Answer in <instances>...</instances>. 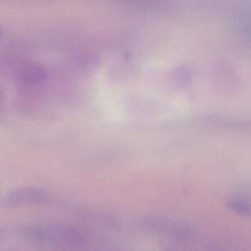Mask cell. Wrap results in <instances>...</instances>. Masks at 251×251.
<instances>
[{
	"label": "cell",
	"mask_w": 251,
	"mask_h": 251,
	"mask_svg": "<svg viewBox=\"0 0 251 251\" xmlns=\"http://www.w3.org/2000/svg\"><path fill=\"white\" fill-rule=\"evenodd\" d=\"M26 236L34 243L55 247L75 248L84 241L83 234L77 228L60 224L29 226L26 229Z\"/></svg>",
	"instance_id": "6da1fadb"
},
{
	"label": "cell",
	"mask_w": 251,
	"mask_h": 251,
	"mask_svg": "<svg viewBox=\"0 0 251 251\" xmlns=\"http://www.w3.org/2000/svg\"><path fill=\"white\" fill-rule=\"evenodd\" d=\"M48 194L43 189L37 187H23L12 191L7 196V203L10 206L39 205L46 203Z\"/></svg>",
	"instance_id": "7a4b0ae2"
},
{
	"label": "cell",
	"mask_w": 251,
	"mask_h": 251,
	"mask_svg": "<svg viewBox=\"0 0 251 251\" xmlns=\"http://www.w3.org/2000/svg\"><path fill=\"white\" fill-rule=\"evenodd\" d=\"M226 204L230 210H232L233 212H235L239 215L248 216L250 213L249 202L242 197L233 196L227 200Z\"/></svg>",
	"instance_id": "3957f363"
}]
</instances>
